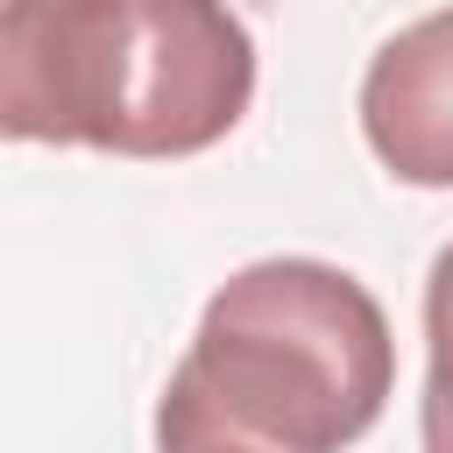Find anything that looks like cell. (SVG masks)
Wrapping results in <instances>:
<instances>
[{
	"label": "cell",
	"mask_w": 453,
	"mask_h": 453,
	"mask_svg": "<svg viewBox=\"0 0 453 453\" xmlns=\"http://www.w3.org/2000/svg\"><path fill=\"white\" fill-rule=\"evenodd\" d=\"M396 389V340L361 276L319 255L234 269L163 382V439H226L255 453H347Z\"/></svg>",
	"instance_id": "obj_2"
},
{
	"label": "cell",
	"mask_w": 453,
	"mask_h": 453,
	"mask_svg": "<svg viewBox=\"0 0 453 453\" xmlns=\"http://www.w3.org/2000/svg\"><path fill=\"white\" fill-rule=\"evenodd\" d=\"M361 134L396 184L453 191V7L418 14L368 57Z\"/></svg>",
	"instance_id": "obj_3"
},
{
	"label": "cell",
	"mask_w": 453,
	"mask_h": 453,
	"mask_svg": "<svg viewBox=\"0 0 453 453\" xmlns=\"http://www.w3.org/2000/svg\"><path fill=\"white\" fill-rule=\"evenodd\" d=\"M156 453H255V446H226V439H163Z\"/></svg>",
	"instance_id": "obj_5"
},
{
	"label": "cell",
	"mask_w": 453,
	"mask_h": 453,
	"mask_svg": "<svg viewBox=\"0 0 453 453\" xmlns=\"http://www.w3.org/2000/svg\"><path fill=\"white\" fill-rule=\"evenodd\" d=\"M255 35L226 0H7V142L177 163L241 127Z\"/></svg>",
	"instance_id": "obj_1"
},
{
	"label": "cell",
	"mask_w": 453,
	"mask_h": 453,
	"mask_svg": "<svg viewBox=\"0 0 453 453\" xmlns=\"http://www.w3.org/2000/svg\"><path fill=\"white\" fill-rule=\"evenodd\" d=\"M425 453H453V241L425 276V396H418Z\"/></svg>",
	"instance_id": "obj_4"
}]
</instances>
